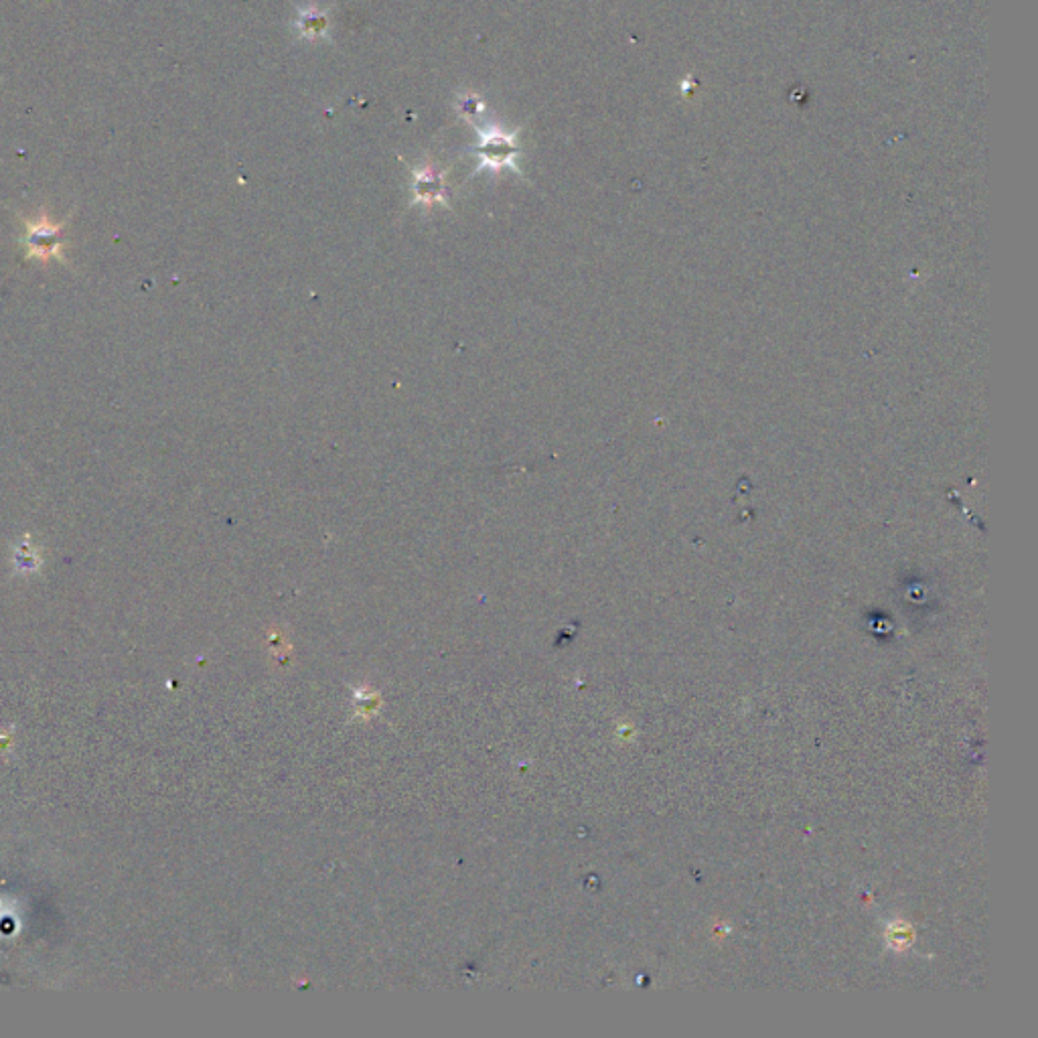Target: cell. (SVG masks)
<instances>
[{"instance_id":"4","label":"cell","mask_w":1038,"mask_h":1038,"mask_svg":"<svg viewBox=\"0 0 1038 1038\" xmlns=\"http://www.w3.org/2000/svg\"><path fill=\"white\" fill-rule=\"evenodd\" d=\"M485 110V104L481 100V96L477 94H465L457 100V112L467 120V122H475V118Z\"/></svg>"},{"instance_id":"3","label":"cell","mask_w":1038,"mask_h":1038,"mask_svg":"<svg viewBox=\"0 0 1038 1038\" xmlns=\"http://www.w3.org/2000/svg\"><path fill=\"white\" fill-rule=\"evenodd\" d=\"M292 27L296 29V33H299L307 41L329 39V31H331L329 11L327 9H319V7L299 9V15H296Z\"/></svg>"},{"instance_id":"1","label":"cell","mask_w":1038,"mask_h":1038,"mask_svg":"<svg viewBox=\"0 0 1038 1038\" xmlns=\"http://www.w3.org/2000/svg\"><path fill=\"white\" fill-rule=\"evenodd\" d=\"M473 126L477 132V142L469 148V155H473L477 159L475 173L491 171V173L499 175L503 169H509L517 175H524L522 169H519L515 163V159L522 155V146H519V142H517L519 128L509 132L497 124L479 126L475 122Z\"/></svg>"},{"instance_id":"2","label":"cell","mask_w":1038,"mask_h":1038,"mask_svg":"<svg viewBox=\"0 0 1038 1038\" xmlns=\"http://www.w3.org/2000/svg\"><path fill=\"white\" fill-rule=\"evenodd\" d=\"M412 173V207L420 205L432 209L434 205L449 207V189H447V173L436 169L434 163H424L420 167H410Z\"/></svg>"}]
</instances>
